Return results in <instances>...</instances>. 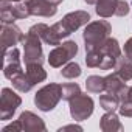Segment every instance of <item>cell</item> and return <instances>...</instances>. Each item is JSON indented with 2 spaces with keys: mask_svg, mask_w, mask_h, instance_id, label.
<instances>
[{
  "mask_svg": "<svg viewBox=\"0 0 132 132\" xmlns=\"http://www.w3.org/2000/svg\"><path fill=\"white\" fill-rule=\"evenodd\" d=\"M106 92L107 93H112V95H118V92L123 89L124 86V79L115 72V73H110L107 75L106 78Z\"/></svg>",
  "mask_w": 132,
  "mask_h": 132,
  "instance_id": "ac0fdd59",
  "label": "cell"
},
{
  "mask_svg": "<svg viewBox=\"0 0 132 132\" xmlns=\"http://www.w3.org/2000/svg\"><path fill=\"white\" fill-rule=\"evenodd\" d=\"M25 3L30 8L31 16L53 17L57 13V6L53 5L50 0H25Z\"/></svg>",
  "mask_w": 132,
  "mask_h": 132,
  "instance_id": "30bf717a",
  "label": "cell"
},
{
  "mask_svg": "<svg viewBox=\"0 0 132 132\" xmlns=\"http://www.w3.org/2000/svg\"><path fill=\"white\" fill-rule=\"evenodd\" d=\"M89 20H90V14L87 11H73V13L65 14L62 20H59L57 23L51 27L56 31V34L62 39V37H69L72 33H75L82 25H87Z\"/></svg>",
  "mask_w": 132,
  "mask_h": 132,
  "instance_id": "7a4b0ae2",
  "label": "cell"
},
{
  "mask_svg": "<svg viewBox=\"0 0 132 132\" xmlns=\"http://www.w3.org/2000/svg\"><path fill=\"white\" fill-rule=\"evenodd\" d=\"M115 72L124 79V81H130L132 79V59L127 57L126 54L120 56L117 64H115Z\"/></svg>",
  "mask_w": 132,
  "mask_h": 132,
  "instance_id": "5bb4252c",
  "label": "cell"
},
{
  "mask_svg": "<svg viewBox=\"0 0 132 132\" xmlns=\"http://www.w3.org/2000/svg\"><path fill=\"white\" fill-rule=\"evenodd\" d=\"M118 100H120V103H123V101H132V87H129V86H123V89L118 92Z\"/></svg>",
  "mask_w": 132,
  "mask_h": 132,
  "instance_id": "4316f807",
  "label": "cell"
},
{
  "mask_svg": "<svg viewBox=\"0 0 132 132\" xmlns=\"http://www.w3.org/2000/svg\"><path fill=\"white\" fill-rule=\"evenodd\" d=\"M0 19L2 23H14L16 17L11 10V2H3L2 0V10H0Z\"/></svg>",
  "mask_w": 132,
  "mask_h": 132,
  "instance_id": "cb8c5ba5",
  "label": "cell"
},
{
  "mask_svg": "<svg viewBox=\"0 0 132 132\" xmlns=\"http://www.w3.org/2000/svg\"><path fill=\"white\" fill-rule=\"evenodd\" d=\"M117 5H118V0H98L96 2V14L100 17H112L115 16V11H117Z\"/></svg>",
  "mask_w": 132,
  "mask_h": 132,
  "instance_id": "9a60e30c",
  "label": "cell"
},
{
  "mask_svg": "<svg viewBox=\"0 0 132 132\" xmlns=\"http://www.w3.org/2000/svg\"><path fill=\"white\" fill-rule=\"evenodd\" d=\"M129 5L124 2V0H118V5H117V11H115V16H120V17H123V16H127L129 14Z\"/></svg>",
  "mask_w": 132,
  "mask_h": 132,
  "instance_id": "83f0119b",
  "label": "cell"
},
{
  "mask_svg": "<svg viewBox=\"0 0 132 132\" xmlns=\"http://www.w3.org/2000/svg\"><path fill=\"white\" fill-rule=\"evenodd\" d=\"M100 104L106 112H115L120 106V100L117 95L107 93V95H101L100 96Z\"/></svg>",
  "mask_w": 132,
  "mask_h": 132,
  "instance_id": "44dd1931",
  "label": "cell"
},
{
  "mask_svg": "<svg viewBox=\"0 0 132 132\" xmlns=\"http://www.w3.org/2000/svg\"><path fill=\"white\" fill-rule=\"evenodd\" d=\"M70 115L75 121H84L93 113V100L87 93H79L69 101Z\"/></svg>",
  "mask_w": 132,
  "mask_h": 132,
  "instance_id": "8992f818",
  "label": "cell"
},
{
  "mask_svg": "<svg viewBox=\"0 0 132 132\" xmlns=\"http://www.w3.org/2000/svg\"><path fill=\"white\" fill-rule=\"evenodd\" d=\"M86 87L92 93H101L106 90V79L98 75H92L86 79Z\"/></svg>",
  "mask_w": 132,
  "mask_h": 132,
  "instance_id": "ffe728a7",
  "label": "cell"
},
{
  "mask_svg": "<svg viewBox=\"0 0 132 132\" xmlns=\"http://www.w3.org/2000/svg\"><path fill=\"white\" fill-rule=\"evenodd\" d=\"M79 93H81V87L76 82H69V84L62 86V100L65 101H70L72 98L78 96Z\"/></svg>",
  "mask_w": 132,
  "mask_h": 132,
  "instance_id": "7402d4cb",
  "label": "cell"
},
{
  "mask_svg": "<svg viewBox=\"0 0 132 132\" xmlns=\"http://www.w3.org/2000/svg\"><path fill=\"white\" fill-rule=\"evenodd\" d=\"M112 31V27L107 20H96V22H90L87 23L84 33H82V39L86 44V51L98 48L104 44V40L109 37Z\"/></svg>",
  "mask_w": 132,
  "mask_h": 132,
  "instance_id": "6da1fadb",
  "label": "cell"
},
{
  "mask_svg": "<svg viewBox=\"0 0 132 132\" xmlns=\"http://www.w3.org/2000/svg\"><path fill=\"white\" fill-rule=\"evenodd\" d=\"M40 40L42 39L30 30H28L27 34H23L20 44L23 45V61H25V64H42L44 62Z\"/></svg>",
  "mask_w": 132,
  "mask_h": 132,
  "instance_id": "277c9868",
  "label": "cell"
},
{
  "mask_svg": "<svg viewBox=\"0 0 132 132\" xmlns=\"http://www.w3.org/2000/svg\"><path fill=\"white\" fill-rule=\"evenodd\" d=\"M57 130H59V132H65V130H78V132H82V127H81V126H78V124H69V126L59 127Z\"/></svg>",
  "mask_w": 132,
  "mask_h": 132,
  "instance_id": "f546056e",
  "label": "cell"
},
{
  "mask_svg": "<svg viewBox=\"0 0 132 132\" xmlns=\"http://www.w3.org/2000/svg\"><path fill=\"white\" fill-rule=\"evenodd\" d=\"M25 73L30 78V81L33 82V86L47 79V72L44 70L42 64H27V72Z\"/></svg>",
  "mask_w": 132,
  "mask_h": 132,
  "instance_id": "2e32d148",
  "label": "cell"
},
{
  "mask_svg": "<svg viewBox=\"0 0 132 132\" xmlns=\"http://www.w3.org/2000/svg\"><path fill=\"white\" fill-rule=\"evenodd\" d=\"M3 2H13V3H16V2H20V0H3Z\"/></svg>",
  "mask_w": 132,
  "mask_h": 132,
  "instance_id": "836d02e7",
  "label": "cell"
},
{
  "mask_svg": "<svg viewBox=\"0 0 132 132\" xmlns=\"http://www.w3.org/2000/svg\"><path fill=\"white\" fill-rule=\"evenodd\" d=\"M19 120L22 123V130H25V132H45V129H47L44 120L30 110L22 112Z\"/></svg>",
  "mask_w": 132,
  "mask_h": 132,
  "instance_id": "8fae6325",
  "label": "cell"
},
{
  "mask_svg": "<svg viewBox=\"0 0 132 132\" xmlns=\"http://www.w3.org/2000/svg\"><path fill=\"white\" fill-rule=\"evenodd\" d=\"M118 112H120V115H123V117L132 118V101H123V103H120Z\"/></svg>",
  "mask_w": 132,
  "mask_h": 132,
  "instance_id": "484cf974",
  "label": "cell"
},
{
  "mask_svg": "<svg viewBox=\"0 0 132 132\" xmlns=\"http://www.w3.org/2000/svg\"><path fill=\"white\" fill-rule=\"evenodd\" d=\"M124 54L132 59V37L127 39V42L124 44Z\"/></svg>",
  "mask_w": 132,
  "mask_h": 132,
  "instance_id": "4dcf8cb0",
  "label": "cell"
},
{
  "mask_svg": "<svg viewBox=\"0 0 132 132\" xmlns=\"http://www.w3.org/2000/svg\"><path fill=\"white\" fill-rule=\"evenodd\" d=\"M20 104L22 98L16 92H13V89L3 87L0 96V120H11Z\"/></svg>",
  "mask_w": 132,
  "mask_h": 132,
  "instance_id": "52a82bcc",
  "label": "cell"
},
{
  "mask_svg": "<svg viewBox=\"0 0 132 132\" xmlns=\"http://www.w3.org/2000/svg\"><path fill=\"white\" fill-rule=\"evenodd\" d=\"M100 127L103 132H120L123 130V124L115 112H106L100 120Z\"/></svg>",
  "mask_w": 132,
  "mask_h": 132,
  "instance_id": "4fadbf2b",
  "label": "cell"
},
{
  "mask_svg": "<svg viewBox=\"0 0 132 132\" xmlns=\"http://www.w3.org/2000/svg\"><path fill=\"white\" fill-rule=\"evenodd\" d=\"M22 37L23 33L19 27H16L14 23H2V45L5 51L22 42Z\"/></svg>",
  "mask_w": 132,
  "mask_h": 132,
  "instance_id": "9c48e42d",
  "label": "cell"
},
{
  "mask_svg": "<svg viewBox=\"0 0 132 132\" xmlns=\"http://www.w3.org/2000/svg\"><path fill=\"white\" fill-rule=\"evenodd\" d=\"M98 48L103 51V54H106V56H109V57H113V59H117V61H118V57L121 56L120 44H118V40L113 39V37H107V39L104 40V44H103L101 47H98Z\"/></svg>",
  "mask_w": 132,
  "mask_h": 132,
  "instance_id": "e0dca14e",
  "label": "cell"
},
{
  "mask_svg": "<svg viewBox=\"0 0 132 132\" xmlns=\"http://www.w3.org/2000/svg\"><path fill=\"white\" fill-rule=\"evenodd\" d=\"M11 82H13L14 89H17L19 92H23V93L30 92V90L34 87V86H33V82L30 81V78L27 76V73H23V72H20V73L14 75V76L11 78Z\"/></svg>",
  "mask_w": 132,
  "mask_h": 132,
  "instance_id": "d6986e66",
  "label": "cell"
},
{
  "mask_svg": "<svg viewBox=\"0 0 132 132\" xmlns=\"http://www.w3.org/2000/svg\"><path fill=\"white\" fill-rule=\"evenodd\" d=\"M61 98H62V86H59L56 82H51V84H47V86H44L42 89H39L36 92L34 104L37 106L39 110L50 112L57 106Z\"/></svg>",
  "mask_w": 132,
  "mask_h": 132,
  "instance_id": "3957f363",
  "label": "cell"
},
{
  "mask_svg": "<svg viewBox=\"0 0 132 132\" xmlns=\"http://www.w3.org/2000/svg\"><path fill=\"white\" fill-rule=\"evenodd\" d=\"M11 10H13V14H14L16 19H27V17L31 16L30 8L27 6V3H20V2L13 3L11 2Z\"/></svg>",
  "mask_w": 132,
  "mask_h": 132,
  "instance_id": "d4e9b609",
  "label": "cell"
},
{
  "mask_svg": "<svg viewBox=\"0 0 132 132\" xmlns=\"http://www.w3.org/2000/svg\"><path fill=\"white\" fill-rule=\"evenodd\" d=\"M61 75L64 78H67V79H73V78H78L81 75V67H79V64L76 62H69V64H65V67L61 70Z\"/></svg>",
  "mask_w": 132,
  "mask_h": 132,
  "instance_id": "603a6c76",
  "label": "cell"
},
{
  "mask_svg": "<svg viewBox=\"0 0 132 132\" xmlns=\"http://www.w3.org/2000/svg\"><path fill=\"white\" fill-rule=\"evenodd\" d=\"M50 2H51L53 5H56V6H57L59 3H62V2H64V0H50Z\"/></svg>",
  "mask_w": 132,
  "mask_h": 132,
  "instance_id": "d6a6232c",
  "label": "cell"
},
{
  "mask_svg": "<svg viewBox=\"0 0 132 132\" xmlns=\"http://www.w3.org/2000/svg\"><path fill=\"white\" fill-rule=\"evenodd\" d=\"M78 53V44L75 40H67L57 47H54L48 54V64L54 69L62 67L70 59H73Z\"/></svg>",
  "mask_w": 132,
  "mask_h": 132,
  "instance_id": "5b68a950",
  "label": "cell"
},
{
  "mask_svg": "<svg viewBox=\"0 0 132 132\" xmlns=\"http://www.w3.org/2000/svg\"><path fill=\"white\" fill-rule=\"evenodd\" d=\"M22 72V65H20V51L19 48L13 47L5 51V67H3V75L5 78L11 79L14 75Z\"/></svg>",
  "mask_w": 132,
  "mask_h": 132,
  "instance_id": "ba28073f",
  "label": "cell"
},
{
  "mask_svg": "<svg viewBox=\"0 0 132 132\" xmlns=\"http://www.w3.org/2000/svg\"><path fill=\"white\" fill-rule=\"evenodd\" d=\"M20 132L22 130V123H20V120H16L14 123H11V124H8V126H5L3 129H2V132Z\"/></svg>",
  "mask_w": 132,
  "mask_h": 132,
  "instance_id": "f1b7e54d",
  "label": "cell"
},
{
  "mask_svg": "<svg viewBox=\"0 0 132 132\" xmlns=\"http://www.w3.org/2000/svg\"><path fill=\"white\" fill-rule=\"evenodd\" d=\"M30 31L36 33V34H37L45 44H48V45H54V47L61 45V37L56 34V31L53 30V27H48V25H45V23H36V25H33V27L30 28Z\"/></svg>",
  "mask_w": 132,
  "mask_h": 132,
  "instance_id": "7c38bea8",
  "label": "cell"
},
{
  "mask_svg": "<svg viewBox=\"0 0 132 132\" xmlns=\"http://www.w3.org/2000/svg\"><path fill=\"white\" fill-rule=\"evenodd\" d=\"M84 2H86L87 5H96V2H98V0H84Z\"/></svg>",
  "mask_w": 132,
  "mask_h": 132,
  "instance_id": "1f68e13d",
  "label": "cell"
}]
</instances>
